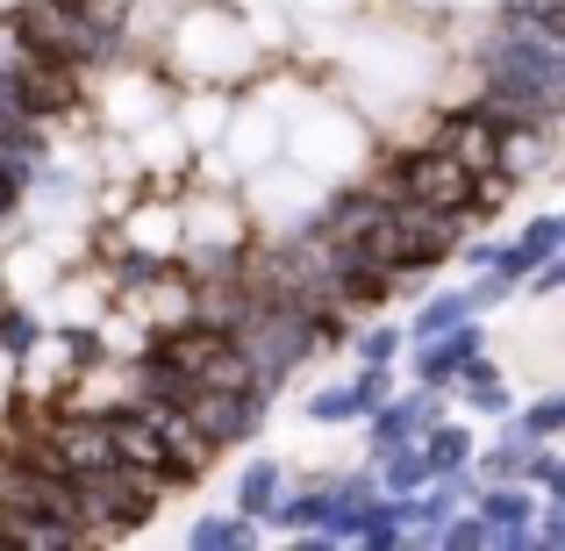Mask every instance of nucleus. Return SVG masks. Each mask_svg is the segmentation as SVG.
Returning <instances> with one entry per match:
<instances>
[{"label":"nucleus","mask_w":565,"mask_h":551,"mask_svg":"<svg viewBox=\"0 0 565 551\" xmlns=\"http://www.w3.org/2000/svg\"><path fill=\"white\" fill-rule=\"evenodd\" d=\"M265 501H273V473L258 466V473L244 480V509H250V516H265Z\"/></svg>","instance_id":"obj_3"},{"label":"nucleus","mask_w":565,"mask_h":551,"mask_svg":"<svg viewBox=\"0 0 565 551\" xmlns=\"http://www.w3.org/2000/svg\"><path fill=\"white\" fill-rule=\"evenodd\" d=\"M394 193H401V201H415V208H437V215H458V208H472L487 187H480V172L458 166L451 151H415L408 166H401Z\"/></svg>","instance_id":"obj_1"},{"label":"nucleus","mask_w":565,"mask_h":551,"mask_svg":"<svg viewBox=\"0 0 565 551\" xmlns=\"http://www.w3.org/2000/svg\"><path fill=\"white\" fill-rule=\"evenodd\" d=\"M444 151H451L458 166H472V172H494L501 166V129H494V115H458V123H444Z\"/></svg>","instance_id":"obj_2"},{"label":"nucleus","mask_w":565,"mask_h":551,"mask_svg":"<svg viewBox=\"0 0 565 551\" xmlns=\"http://www.w3.org/2000/svg\"><path fill=\"white\" fill-rule=\"evenodd\" d=\"M509 8H515V14H530V22H544V29H552V14H558V0H509Z\"/></svg>","instance_id":"obj_4"},{"label":"nucleus","mask_w":565,"mask_h":551,"mask_svg":"<svg viewBox=\"0 0 565 551\" xmlns=\"http://www.w3.org/2000/svg\"><path fill=\"white\" fill-rule=\"evenodd\" d=\"M8 201H14V172H0V215H8Z\"/></svg>","instance_id":"obj_6"},{"label":"nucleus","mask_w":565,"mask_h":551,"mask_svg":"<svg viewBox=\"0 0 565 551\" xmlns=\"http://www.w3.org/2000/svg\"><path fill=\"white\" fill-rule=\"evenodd\" d=\"M429 452H437V466H458V452H466V437H458V430H444V437L429 444Z\"/></svg>","instance_id":"obj_5"}]
</instances>
